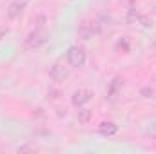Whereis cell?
<instances>
[{
	"instance_id": "obj_1",
	"label": "cell",
	"mask_w": 156,
	"mask_h": 154,
	"mask_svg": "<svg viewBox=\"0 0 156 154\" xmlns=\"http://www.w3.org/2000/svg\"><path fill=\"white\" fill-rule=\"evenodd\" d=\"M67 62H69V65L71 67H83L85 65V51L82 49V47H78V45H73V47H69L67 49Z\"/></svg>"
},
{
	"instance_id": "obj_2",
	"label": "cell",
	"mask_w": 156,
	"mask_h": 154,
	"mask_svg": "<svg viewBox=\"0 0 156 154\" xmlns=\"http://www.w3.org/2000/svg\"><path fill=\"white\" fill-rule=\"evenodd\" d=\"M91 98H93V93L91 91H87V89H78L73 93V96H71V102H73V105L75 107H83V105H87L89 102H91Z\"/></svg>"
},
{
	"instance_id": "obj_3",
	"label": "cell",
	"mask_w": 156,
	"mask_h": 154,
	"mask_svg": "<svg viewBox=\"0 0 156 154\" xmlns=\"http://www.w3.org/2000/svg\"><path fill=\"white\" fill-rule=\"evenodd\" d=\"M44 42H45V35H44V31L38 29V27H35V31H31V33L27 35V38H26V45H27L29 49H37V47H40Z\"/></svg>"
},
{
	"instance_id": "obj_4",
	"label": "cell",
	"mask_w": 156,
	"mask_h": 154,
	"mask_svg": "<svg viewBox=\"0 0 156 154\" xmlns=\"http://www.w3.org/2000/svg\"><path fill=\"white\" fill-rule=\"evenodd\" d=\"M49 76L55 82H64L69 76V67H66L64 64H53L51 69H49Z\"/></svg>"
},
{
	"instance_id": "obj_5",
	"label": "cell",
	"mask_w": 156,
	"mask_h": 154,
	"mask_svg": "<svg viewBox=\"0 0 156 154\" xmlns=\"http://www.w3.org/2000/svg\"><path fill=\"white\" fill-rule=\"evenodd\" d=\"M26 5H27V0H15V2H11L9 7H7V16L9 18H18L22 15V11L26 9Z\"/></svg>"
},
{
	"instance_id": "obj_6",
	"label": "cell",
	"mask_w": 156,
	"mask_h": 154,
	"mask_svg": "<svg viewBox=\"0 0 156 154\" xmlns=\"http://www.w3.org/2000/svg\"><path fill=\"white\" fill-rule=\"evenodd\" d=\"M122 87H123V80L122 78H115L111 83H109V87H107V96H109V100H116V96L122 93Z\"/></svg>"
},
{
	"instance_id": "obj_7",
	"label": "cell",
	"mask_w": 156,
	"mask_h": 154,
	"mask_svg": "<svg viewBox=\"0 0 156 154\" xmlns=\"http://www.w3.org/2000/svg\"><path fill=\"white\" fill-rule=\"evenodd\" d=\"M98 131H100L102 136H115L118 132V125L115 121H102L100 127H98Z\"/></svg>"
},
{
	"instance_id": "obj_8",
	"label": "cell",
	"mask_w": 156,
	"mask_h": 154,
	"mask_svg": "<svg viewBox=\"0 0 156 154\" xmlns=\"http://www.w3.org/2000/svg\"><path fill=\"white\" fill-rule=\"evenodd\" d=\"M140 96L142 98H156V83L154 85H151V83H147V85H144L142 89H140Z\"/></svg>"
},
{
	"instance_id": "obj_9",
	"label": "cell",
	"mask_w": 156,
	"mask_h": 154,
	"mask_svg": "<svg viewBox=\"0 0 156 154\" xmlns=\"http://www.w3.org/2000/svg\"><path fill=\"white\" fill-rule=\"evenodd\" d=\"M76 118H78V123H89L91 121V118H93V113L89 111V109H83V107H80V111H78V114H76Z\"/></svg>"
},
{
	"instance_id": "obj_10",
	"label": "cell",
	"mask_w": 156,
	"mask_h": 154,
	"mask_svg": "<svg viewBox=\"0 0 156 154\" xmlns=\"http://www.w3.org/2000/svg\"><path fill=\"white\" fill-rule=\"evenodd\" d=\"M47 98H49V100H58V98H60V91H58V89H49Z\"/></svg>"
},
{
	"instance_id": "obj_11",
	"label": "cell",
	"mask_w": 156,
	"mask_h": 154,
	"mask_svg": "<svg viewBox=\"0 0 156 154\" xmlns=\"http://www.w3.org/2000/svg\"><path fill=\"white\" fill-rule=\"evenodd\" d=\"M44 22H45V16H44V15H38V16H37V20H35V24H37V27H38V29L44 27Z\"/></svg>"
},
{
	"instance_id": "obj_12",
	"label": "cell",
	"mask_w": 156,
	"mask_h": 154,
	"mask_svg": "<svg viewBox=\"0 0 156 154\" xmlns=\"http://www.w3.org/2000/svg\"><path fill=\"white\" fill-rule=\"evenodd\" d=\"M151 47H153V51H154V54H156V40L153 42V45H151Z\"/></svg>"
}]
</instances>
